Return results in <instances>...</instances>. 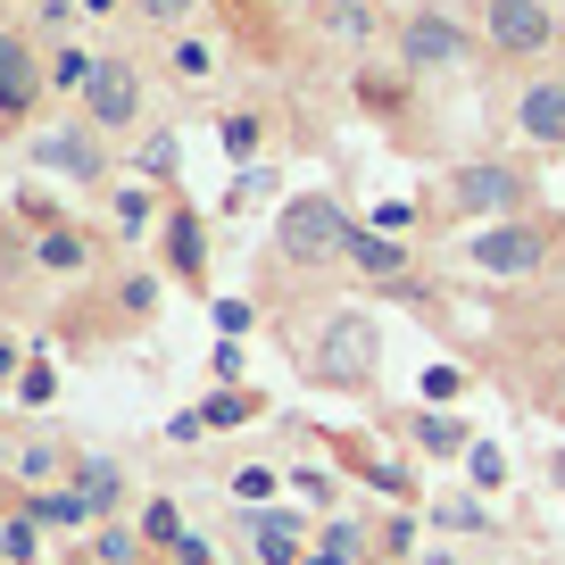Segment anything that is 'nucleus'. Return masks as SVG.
Returning <instances> with one entry per match:
<instances>
[{
    "instance_id": "obj_7",
    "label": "nucleus",
    "mask_w": 565,
    "mask_h": 565,
    "mask_svg": "<svg viewBox=\"0 0 565 565\" xmlns=\"http://www.w3.org/2000/svg\"><path fill=\"white\" fill-rule=\"evenodd\" d=\"M84 100H92V117H100V125H125V117L141 108V84H134V67L100 58V67H92V84H84Z\"/></svg>"
},
{
    "instance_id": "obj_4",
    "label": "nucleus",
    "mask_w": 565,
    "mask_h": 565,
    "mask_svg": "<svg viewBox=\"0 0 565 565\" xmlns=\"http://www.w3.org/2000/svg\"><path fill=\"white\" fill-rule=\"evenodd\" d=\"M449 209L508 216V209H524V175H515V167H458V175H449Z\"/></svg>"
},
{
    "instance_id": "obj_18",
    "label": "nucleus",
    "mask_w": 565,
    "mask_h": 565,
    "mask_svg": "<svg viewBox=\"0 0 565 565\" xmlns=\"http://www.w3.org/2000/svg\"><path fill=\"white\" fill-rule=\"evenodd\" d=\"M249 416V399H233V391H225V399H209V424H242Z\"/></svg>"
},
{
    "instance_id": "obj_2",
    "label": "nucleus",
    "mask_w": 565,
    "mask_h": 565,
    "mask_svg": "<svg viewBox=\"0 0 565 565\" xmlns=\"http://www.w3.org/2000/svg\"><path fill=\"white\" fill-rule=\"evenodd\" d=\"M308 366H317V383H333V391H358L374 374V324L366 317H333L317 333V358H308Z\"/></svg>"
},
{
    "instance_id": "obj_10",
    "label": "nucleus",
    "mask_w": 565,
    "mask_h": 565,
    "mask_svg": "<svg viewBox=\"0 0 565 565\" xmlns=\"http://www.w3.org/2000/svg\"><path fill=\"white\" fill-rule=\"evenodd\" d=\"M34 100V58L18 42H0V108H25Z\"/></svg>"
},
{
    "instance_id": "obj_15",
    "label": "nucleus",
    "mask_w": 565,
    "mask_h": 565,
    "mask_svg": "<svg viewBox=\"0 0 565 565\" xmlns=\"http://www.w3.org/2000/svg\"><path fill=\"white\" fill-rule=\"evenodd\" d=\"M42 258H51V266H75V258H84V242H67V233H51V242H42Z\"/></svg>"
},
{
    "instance_id": "obj_6",
    "label": "nucleus",
    "mask_w": 565,
    "mask_h": 565,
    "mask_svg": "<svg viewBox=\"0 0 565 565\" xmlns=\"http://www.w3.org/2000/svg\"><path fill=\"white\" fill-rule=\"evenodd\" d=\"M548 249H541V233L532 225H499V233H482L475 242V266H491V275H532Z\"/></svg>"
},
{
    "instance_id": "obj_1",
    "label": "nucleus",
    "mask_w": 565,
    "mask_h": 565,
    "mask_svg": "<svg viewBox=\"0 0 565 565\" xmlns=\"http://www.w3.org/2000/svg\"><path fill=\"white\" fill-rule=\"evenodd\" d=\"M275 242H282V258H300V266H324L333 249H350V225H341V209H333L324 192H300L291 209H282Z\"/></svg>"
},
{
    "instance_id": "obj_5",
    "label": "nucleus",
    "mask_w": 565,
    "mask_h": 565,
    "mask_svg": "<svg viewBox=\"0 0 565 565\" xmlns=\"http://www.w3.org/2000/svg\"><path fill=\"white\" fill-rule=\"evenodd\" d=\"M458 51H466V34H458V18H441V9H416V18L399 25V58H407L416 75L458 67Z\"/></svg>"
},
{
    "instance_id": "obj_11",
    "label": "nucleus",
    "mask_w": 565,
    "mask_h": 565,
    "mask_svg": "<svg viewBox=\"0 0 565 565\" xmlns=\"http://www.w3.org/2000/svg\"><path fill=\"white\" fill-rule=\"evenodd\" d=\"M42 159L67 167V175H100V150H92L84 134H51V141H42Z\"/></svg>"
},
{
    "instance_id": "obj_8",
    "label": "nucleus",
    "mask_w": 565,
    "mask_h": 565,
    "mask_svg": "<svg viewBox=\"0 0 565 565\" xmlns=\"http://www.w3.org/2000/svg\"><path fill=\"white\" fill-rule=\"evenodd\" d=\"M515 125H524L532 141H565V84H532L524 100H515Z\"/></svg>"
},
{
    "instance_id": "obj_12",
    "label": "nucleus",
    "mask_w": 565,
    "mask_h": 565,
    "mask_svg": "<svg viewBox=\"0 0 565 565\" xmlns=\"http://www.w3.org/2000/svg\"><path fill=\"white\" fill-rule=\"evenodd\" d=\"M167 249H175V266H183V275H200V225H192V216H175Z\"/></svg>"
},
{
    "instance_id": "obj_16",
    "label": "nucleus",
    "mask_w": 565,
    "mask_h": 565,
    "mask_svg": "<svg viewBox=\"0 0 565 565\" xmlns=\"http://www.w3.org/2000/svg\"><path fill=\"white\" fill-rule=\"evenodd\" d=\"M407 216H416V209H407V200H383V209H374V233H399Z\"/></svg>"
},
{
    "instance_id": "obj_19",
    "label": "nucleus",
    "mask_w": 565,
    "mask_h": 565,
    "mask_svg": "<svg viewBox=\"0 0 565 565\" xmlns=\"http://www.w3.org/2000/svg\"><path fill=\"white\" fill-rule=\"evenodd\" d=\"M557 9H565V0H557Z\"/></svg>"
},
{
    "instance_id": "obj_3",
    "label": "nucleus",
    "mask_w": 565,
    "mask_h": 565,
    "mask_svg": "<svg viewBox=\"0 0 565 565\" xmlns=\"http://www.w3.org/2000/svg\"><path fill=\"white\" fill-rule=\"evenodd\" d=\"M482 25H491V42H499L508 58H532V51H548V34H557L548 0H482Z\"/></svg>"
},
{
    "instance_id": "obj_9",
    "label": "nucleus",
    "mask_w": 565,
    "mask_h": 565,
    "mask_svg": "<svg viewBox=\"0 0 565 565\" xmlns=\"http://www.w3.org/2000/svg\"><path fill=\"white\" fill-rule=\"evenodd\" d=\"M350 258H358V266H366V275H374V282H399V275H407V258H399V242H383V233H374V225H350Z\"/></svg>"
},
{
    "instance_id": "obj_17",
    "label": "nucleus",
    "mask_w": 565,
    "mask_h": 565,
    "mask_svg": "<svg viewBox=\"0 0 565 565\" xmlns=\"http://www.w3.org/2000/svg\"><path fill=\"white\" fill-rule=\"evenodd\" d=\"M134 9H141V18H159V25H175L183 9H192V0H134Z\"/></svg>"
},
{
    "instance_id": "obj_14",
    "label": "nucleus",
    "mask_w": 565,
    "mask_h": 565,
    "mask_svg": "<svg viewBox=\"0 0 565 565\" xmlns=\"http://www.w3.org/2000/svg\"><path fill=\"white\" fill-rule=\"evenodd\" d=\"M225 150H233V159H249V150H258V125L233 117V125H225Z\"/></svg>"
},
{
    "instance_id": "obj_13",
    "label": "nucleus",
    "mask_w": 565,
    "mask_h": 565,
    "mask_svg": "<svg viewBox=\"0 0 565 565\" xmlns=\"http://www.w3.org/2000/svg\"><path fill=\"white\" fill-rule=\"evenodd\" d=\"M108 499H117V475H108V466H84V508H108Z\"/></svg>"
}]
</instances>
